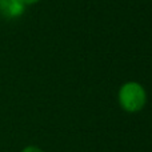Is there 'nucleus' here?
Wrapping results in <instances>:
<instances>
[{
    "label": "nucleus",
    "mask_w": 152,
    "mask_h": 152,
    "mask_svg": "<svg viewBox=\"0 0 152 152\" xmlns=\"http://www.w3.org/2000/svg\"><path fill=\"white\" fill-rule=\"evenodd\" d=\"M118 100L126 112L136 113L144 108L147 103V92L137 81H127L119 89Z\"/></svg>",
    "instance_id": "1"
},
{
    "label": "nucleus",
    "mask_w": 152,
    "mask_h": 152,
    "mask_svg": "<svg viewBox=\"0 0 152 152\" xmlns=\"http://www.w3.org/2000/svg\"><path fill=\"white\" fill-rule=\"evenodd\" d=\"M26 11L20 0H0V16L5 19H18Z\"/></svg>",
    "instance_id": "2"
},
{
    "label": "nucleus",
    "mask_w": 152,
    "mask_h": 152,
    "mask_svg": "<svg viewBox=\"0 0 152 152\" xmlns=\"http://www.w3.org/2000/svg\"><path fill=\"white\" fill-rule=\"evenodd\" d=\"M20 1L23 3V4H24V5H26V7H27V5L36 4V3H37V1H40V0H20Z\"/></svg>",
    "instance_id": "4"
},
{
    "label": "nucleus",
    "mask_w": 152,
    "mask_h": 152,
    "mask_svg": "<svg viewBox=\"0 0 152 152\" xmlns=\"http://www.w3.org/2000/svg\"><path fill=\"white\" fill-rule=\"evenodd\" d=\"M21 152H44L42 150V148L36 147V145H27V147H24Z\"/></svg>",
    "instance_id": "3"
}]
</instances>
